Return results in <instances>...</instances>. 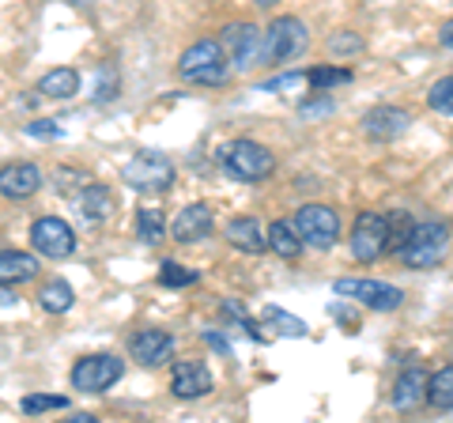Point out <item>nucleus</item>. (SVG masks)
<instances>
[{
	"label": "nucleus",
	"mask_w": 453,
	"mask_h": 423,
	"mask_svg": "<svg viewBox=\"0 0 453 423\" xmlns=\"http://www.w3.org/2000/svg\"><path fill=\"white\" fill-rule=\"evenodd\" d=\"M216 159L223 166V174H231L234 181H250V186L268 181L276 174V155L268 151L265 144H257V140H250V136H238V140L219 144Z\"/></svg>",
	"instance_id": "f257e3e1"
},
{
	"label": "nucleus",
	"mask_w": 453,
	"mask_h": 423,
	"mask_svg": "<svg viewBox=\"0 0 453 423\" xmlns=\"http://www.w3.org/2000/svg\"><path fill=\"white\" fill-rule=\"evenodd\" d=\"M231 61H226L223 53V42L216 38H201L193 42V46L181 53L178 61V76L186 83H196V88H226V80H231Z\"/></svg>",
	"instance_id": "f03ea898"
},
{
	"label": "nucleus",
	"mask_w": 453,
	"mask_h": 423,
	"mask_svg": "<svg viewBox=\"0 0 453 423\" xmlns=\"http://www.w3.org/2000/svg\"><path fill=\"white\" fill-rule=\"evenodd\" d=\"M449 250V227L442 219H427V223H416L408 242L401 250V261L404 269H438V261L446 258Z\"/></svg>",
	"instance_id": "7ed1b4c3"
},
{
	"label": "nucleus",
	"mask_w": 453,
	"mask_h": 423,
	"mask_svg": "<svg viewBox=\"0 0 453 423\" xmlns=\"http://www.w3.org/2000/svg\"><path fill=\"white\" fill-rule=\"evenodd\" d=\"M310 46V31L299 16H280L273 27L265 31V46H261V65L283 68L288 61L303 58Z\"/></svg>",
	"instance_id": "20e7f679"
},
{
	"label": "nucleus",
	"mask_w": 453,
	"mask_h": 423,
	"mask_svg": "<svg viewBox=\"0 0 453 423\" xmlns=\"http://www.w3.org/2000/svg\"><path fill=\"white\" fill-rule=\"evenodd\" d=\"M121 178L129 181L136 193L155 196V193H166L170 186H174V163H170L163 151L144 148V151H136L133 159L121 166Z\"/></svg>",
	"instance_id": "39448f33"
},
{
	"label": "nucleus",
	"mask_w": 453,
	"mask_h": 423,
	"mask_svg": "<svg viewBox=\"0 0 453 423\" xmlns=\"http://www.w3.org/2000/svg\"><path fill=\"white\" fill-rule=\"evenodd\" d=\"M125 374V363L118 356H110V351H98V356H83L73 374H68V382H73L76 393H106L113 382H121Z\"/></svg>",
	"instance_id": "423d86ee"
},
{
	"label": "nucleus",
	"mask_w": 453,
	"mask_h": 423,
	"mask_svg": "<svg viewBox=\"0 0 453 423\" xmlns=\"http://www.w3.org/2000/svg\"><path fill=\"white\" fill-rule=\"evenodd\" d=\"M386 242H389L386 216H381V212H359L356 223H351V238H348L351 258L371 265V261H378L381 253H386Z\"/></svg>",
	"instance_id": "0eeeda50"
},
{
	"label": "nucleus",
	"mask_w": 453,
	"mask_h": 423,
	"mask_svg": "<svg viewBox=\"0 0 453 423\" xmlns=\"http://www.w3.org/2000/svg\"><path fill=\"white\" fill-rule=\"evenodd\" d=\"M295 227L303 235V246L333 250L340 238V216L329 204H303L299 216H295Z\"/></svg>",
	"instance_id": "6e6552de"
},
{
	"label": "nucleus",
	"mask_w": 453,
	"mask_h": 423,
	"mask_svg": "<svg viewBox=\"0 0 453 423\" xmlns=\"http://www.w3.org/2000/svg\"><path fill=\"white\" fill-rule=\"evenodd\" d=\"M261 46L265 35L257 31V23H231L223 31V53L234 73H250L253 65H261Z\"/></svg>",
	"instance_id": "1a4fd4ad"
},
{
	"label": "nucleus",
	"mask_w": 453,
	"mask_h": 423,
	"mask_svg": "<svg viewBox=\"0 0 453 423\" xmlns=\"http://www.w3.org/2000/svg\"><path fill=\"white\" fill-rule=\"evenodd\" d=\"M31 246L42 253V258L65 261V258H73V253H76V235H73V227H68L65 219L38 216L31 223Z\"/></svg>",
	"instance_id": "9d476101"
},
{
	"label": "nucleus",
	"mask_w": 453,
	"mask_h": 423,
	"mask_svg": "<svg viewBox=\"0 0 453 423\" xmlns=\"http://www.w3.org/2000/svg\"><path fill=\"white\" fill-rule=\"evenodd\" d=\"M333 291L340 299H356L366 310H381V314L404 303V291L393 288V284H381V280H336Z\"/></svg>",
	"instance_id": "9b49d317"
},
{
	"label": "nucleus",
	"mask_w": 453,
	"mask_h": 423,
	"mask_svg": "<svg viewBox=\"0 0 453 423\" xmlns=\"http://www.w3.org/2000/svg\"><path fill=\"white\" fill-rule=\"evenodd\" d=\"M170 393L178 401H196V397H208L211 393V371L196 359H178L170 366Z\"/></svg>",
	"instance_id": "f8f14e48"
},
{
	"label": "nucleus",
	"mask_w": 453,
	"mask_h": 423,
	"mask_svg": "<svg viewBox=\"0 0 453 423\" xmlns=\"http://www.w3.org/2000/svg\"><path fill=\"white\" fill-rule=\"evenodd\" d=\"M211 227H216V216H211V204L196 201V204H186L174 216V223H170V235H174V242H201V238L211 235Z\"/></svg>",
	"instance_id": "ddd939ff"
},
{
	"label": "nucleus",
	"mask_w": 453,
	"mask_h": 423,
	"mask_svg": "<svg viewBox=\"0 0 453 423\" xmlns=\"http://www.w3.org/2000/svg\"><path fill=\"white\" fill-rule=\"evenodd\" d=\"M408 125H412V114H408L404 106H374L371 114L363 118V133L371 140H396L408 133Z\"/></svg>",
	"instance_id": "4468645a"
},
{
	"label": "nucleus",
	"mask_w": 453,
	"mask_h": 423,
	"mask_svg": "<svg viewBox=\"0 0 453 423\" xmlns=\"http://www.w3.org/2000/svg\"><path fill=\"white\" fill-rule=\"evenodd\" d=\"M42 189V171L35 163H8L0 166V196L8 201H27Z\"/></svg>",
	"instance_id": "2eb2a0df"
},
{
	"label": "nucleus",
	"mask_w": 453,
	"mask_h": 423,
	"mask_svg": "<svg viewBox=\"0 0 453 423\" xmlns=\"http://www.w3.org/2000/svg\"><path fill=\"white\" fill-rule=\"evenodd\" d=\"M129 351L140 366H163L170 356H174V336L163 333V329H140L129 341Z\"/></svg>",
	"instance_id": "dca6fc26"
},
{
	"label": "nucleus",
	"mask_w": 453,
	"mask_h": 423,
	"mask_svg": "<svg viewBox=\"0 0 453 423\" xmlns=\"http://www.w3.org/2000/svg\"><path fill=\"white\" fill-rule=\"evenodd\" d=\"M427 382H431V374L423 371L419 363L401 371V378L393 382V408L396 412H416V408L427 401Z\"/></svg>",
	"instance_id": "f3484780"
},
{
	"label": "nucleus",
	"mask_w": 453,
	"mask_h": 423,
	"mask_svg": "<svg viewBox=\"0 0 453 423\" xmlns=\"http://www.w3.org/2000/svg\"><path fill=\"white\" fill-rule=\"evenodd\" d=\"M226 242L242 253H265L268 250V231L257 223V216H234L226 223Z\"/></svg>",
	"instance_id": "a211bd4d"
},
{
	"label": "nucleus",
	"mask_w": 453,
	"mask_h": 423,
	"mask_svg": "<svg viewBox=\"0 0 453 423\" xmlns=\"http://www.w3.org/2000/svg\"><path fill=\"white\" fill-rule=\"evenodd\" d=\"M35 276H38V258H31L23 250H0V288L27 284Z\"/></svg>",
	"instance_id": "6ab92c4d"
},
{
	"label": "nucleus",
	"mask_w": 453,
	"mask_h": 423,
	"mask_svg": "<svg viewBox=\"0 0 453 423\" xmlns=\"http://www.w3.org/2000/svg\"><path fill=\"white\" fill-rule=\"evenodd\" d=\"M268 250L276 253V258H283V261H295L303 253V235H299V227L295 223H288V219H276L273 227H268Z\"/></svg>",
	"instance_id": "aec40b11"
},
{
	"label": "nucleus",
	"mask_w": 453,
	"mask_h": 423,
	"mask_svg": "<svg viewBox=\"0 0 453 423\" xmlns=\"http://www.w3.org/2000/svg\"><path fill=\"white\" fill-rule=\"evenodd\" d=\"M80 212L88 216L91 223H103L110 219V212H113V193L106 186H98V181H88V186L80 189Z\"/></svg>",
	"instance_id": "412c9836"
},
{
	"label": "nucleus",
	"mask_w": 453,
	"mask_h": 423,
	"mask_svg": "<svg viewBox=\"0 0 453 423\" xmlns=\"http://www.w3.org/2000/svg\"><path fill=\"white\" fill-rule=\"evenodd\" d=\"M80 91V73L76 68H50L38 80V95L42 98H73Z\"/></svg>",
	"instance_id": "4be33fe9"
},
{
	"label": "nucleus",
	"mask_w": 453,
	"mask_h": 423,
	"mask_svg": "<svg viewBox=\"0 0 453 423\" xmlns=\"http://www.w3.org/2000/svg\"><path fill=\"white\" fill-rule=\"evenodd\" d=\"M76 303V291L68 288V280H46L38 291V306L46 310V314H68Z\"/></svg>",
	"instance_id": "5701e85b"
},
{
	"label": "nucleus",
	"mask_w": 453,
	"mask_h": 423,
	"mask_svg": "<svg viewBox=\"0 0 453 423\" xmlns=\"http://www.w3.org/2000/svg\"><path fill=\"white\" fill-rule=\"evenodd\" d=\"M427 404H434L438 412H453V363L431 374V382H427Z\"/></svg>",
	"instance_id": "b1692460"
},
{
	"label": "nucleus",
	"mask_w": 453,
	"mask_h": 423,
	"mask_svg": "<svg viewBox=\"0 0 453 423\" xmlns=\"http://www.w3.org/2000/svg\"><path fill=\"white\" fill-rule=\"evenodd\" d=\"M306 80L314 83V91H333V88H348L351 80H356V73L351 68H336V65H318V68H310Z\"/></svg>",
	"instance_id": "393cba45"
},
{
	"label": "nucleus",
	"mask_w": 453,
	"mask_h": 423,
	"mask_svg": "<svg viewBox=\"0 0 453 423\" xmlns=\"http://www.w3.org/2000/svg\"><path fill=\"white\" fill-rule=\"evenodd\" d=\"M136 238L140 242H148V246H155V242H163L166 238V223H163V216L155 208H140L136 212Z\"/></svg>",
	"instance_id": "a878e982"
},
{
	"label": "nucleus",
	"mask_w": 453,
	"mask_h": 423,
	"mask_svg": "<svg viewBox=\"0 0 453 423\" xmlns=\"http://www.w3.org/2000/svg\"><path fill=\"white\" fill-rule=\"evenodd\" d=\"M386 223H389V242H386V253H389V250H396V253H401L416 223H412V216H408L404 208H393L389 216H386Z\"/></svg>",
	"instance_id": "bb28decb"
},
{
	"label": "nucleus",
	"mask_w": 453,
	"mask_h": 423,
	"mask_svg": "<svg viewBox=\"0 0 453 423\" xmlns=\"http://www.w3.org/2000/svg\"><path fill=\"white\" fill-rule=\"evenodd\" d=\"M265 326H273L280 336H306V321L295 314H283L280 306H265Z\"/></svg>",
	"instance_id": "cd10ccee"
},
{
	"label": "nucleus",
	"mask_w": 453,
	"mask_h": 423,
	"mask_svg": "<svg viewBox=\"0 0 453 423\" xmlns=\"http://www.w3.org/2000/svg\"><path fill=\"white\" fill-rule=\"evenodd\" d=\"M196 269H186V265H178V261H163L159 265V284L163 288H189V284H196Z\"/></svg>",
	"instance_id": "c85d7f7f"
},
{
	"label": "nucleus",
	"mask_w": 453,
	"mask_h": 423,
	"mask_svg": "<svg viewBox=\"0 0 453 423\" xmlns=\"http://www.w3.org/2000/svg\"><path fill=\"white\" fill-rule=\"evenodd\" d=\"M427 106L431 110H438V114H449L453 118V76H442L431 88V95H427Z\"/></svg>",
	"instance_id": "c756f323"
},
{
	"label": "nucleus",
	"mask_w": 453,
	"mask_h": 423,
	"mask_svg": "<svg viewBox=\"0 0 453 423\" xmlns=\"http://www.w3.org/2000/svg\"><path fill=\"white\" fill-rule=\"evenodd\" d=\"M57 408H68V397H57V393H31L23 397V412L35 416V412H57Z\"/></svg>",
	"instance_id": "7c9ffc66"
},
{
	"label": "nucleus",
	"mask_w": 453,
	"mask_h": 423,
	"mask_svg": "<svg viewBox=\"0 0 453 423\" xmlns=\"http://www.w3.org/2000/svg\"><path fill=\"white\" fill-rule=\"evenodd\" d=\"M363 50V38L356 31H340L329 38V53L333 58H344V53H359Z\"/></svg>",
	"instance_id": "2f4dec72"
},
{
	"label": "nucleus",
	"mask_w": 453,
	"mask_h": 423,
	"mask_svg": "<svg viewBox=\"0 0 453 423\" xmlns=\"http://www.w3.org/2000/svg\"><path fill=\"white\" fill-rule=\"evenodd\" d=\"M333 98H310V103H303L299 106V114L306 118V121H318V118H325V114H333Z\"/></svg>",
	"instance_id": "473e14b6"
},
{
	"label": "nucleus",
	"mask_w": 453,
	"mask_h": 423,
	"mask_svg": "<svg viewBox=\"0 0 453 423\" xmlns=\"http://www.w3.org/2000/svg\"><path fill=\"white\" fill-rule=\"evenodd\" d=\"M306 73H288V76H276V80H268L261 83V91H283V88H295V83H303Z\"/></svg>",
	"instance_id": "72a5a7b5"
},
{
	"label": "nucleus",
	"mask_w": 453,
	"mask_h": 423,
	"mask_svg": "<svg viewBox=\"0 0 453 423\" xmlns=\"http://www.w3.org/2000/svg\"><path fill=\"white\" fill-rule=\"evenodd\" d=\"M27 133H31V136H57L61 129H57V121H31V125H27Z\"/></svg>",
	"instance_id": "f704fd0d"
},
{
	"label": "nucleus",
	"mask_w": 453,
	"mask_h": 423,
	"mask_svg": "<svg viewBox=\"0 0 453 423\" xmlns=\"http://www.w3.org/2000/svg\"><path fill=\"white\" fill-rule=\"evenodd\" d=\"M204 341H208L211 348H216V351H219V356H231V341H223V336H219V333H211V329H208V333H204Z\"/></svg>",
	"instance_id": "c9c22d12"
},
{
	"label": "nucleus",
	"mask_w": 453,
	"mask_h": 423,
	"mask_svg": "<svg viewBox=\"0 0 453 423\" xmlns=\"http://www.w3.org/2000/svg\"><path fill=\"white\" fill-rule=\"evenodd\" d=\"M438 42H442L446 50H453V19H449V23L442 27V31H438Z\"/></svg>",
	"instance_id": "e433bc0d"
},
{
	"label": "nucleus",
	"mask_w": 453,
	"mask_h": 423,
	"mask_svg": "<svg viewBox=\"0 0 453 423\" xmlns=\"http://www.w3.org/2000/svg\"><path fill=\"white\" fill-rule=\"evenodd\" d=\"M257 8H273V4H280V0H253Z\"/></svg>",
	"instance_id": "4c0bfd02"
},
{
	"label": "nucleus",
	"mask_w": 453,
	"mask_h": 423,
	"mask_svg": "<svg viewBox=\"0 0 453 423\" xmlns=\"http://www.w3.org/2000/svg\"><path fill=\"white\" fill-rule=\"evenodd\" d=\"M8 303H16V299H12L8 291H0V306H8Z\"/></svg>",
	"instance_id": "58836bf2"
}]
</instances>
